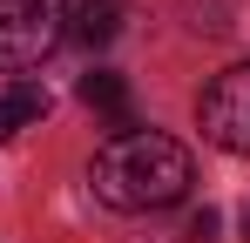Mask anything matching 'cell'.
Masks as SVG:
<instances>
[{"instance_id": "4", "label": "cell", "mask_w": 250, "mask_h": 243, "mask_svg": "<svg viewBox=\"0 0 250 243\" xmlns=\"http://www.w3.org/2000/svg\"><path fill=\"white\" fill-rule=\"evenodd\" d=\"M82 101L108 115V135H135V108H128V81L122 75H108V68L82 75Z\"/></svg>"}, {"instance_id": "6", "label": "cell", "mask_w": 250, "mask_h": 243, "mask_svg": "<svg viewBox=\"0 0 250 243\" xmlns=\"http://www.w3.org/2000/svg\"><path fill=\"white\" fill-rule=\"evenodd\" d=\"M115 27H122V0H82V7L68 14V34L88 40V47H108Z\"/></svg>"}, {"instance_id": "2", "label": "cell", "mask_w": 250, "mask_h": 243, "mask_svg": "<svg viewBox=\"0 0 250 243\" xmlns=\"http://www.w3.org/2000/svg\"><path fill=\"white\" fill-rule=\"evenodd\" d=\"M68 40V0H0V68L27 75Z\"/></svg>"}, {"instance_id": "7", "label": "cell", "mask_w": 250, "mask_h": 243, "mask_svg": "<svg viewBox=\"0 0 250 243\" xmlns=\"http://www.w3.org/2000/svg\"><path fill=\"white\" fill-rule=\"evenodd\" d=\"M189 237H196V243L216 237V209H196V216H189Z\"/></svg>"}, {"instance_id": "3", "label": "cell", "mask_w": 250, "mask_h": 243, "mask_svg": "<svg viewBox=\"0 0 250 243\" xmlns=\"http://www.w3.org/2000/svg\"><path fill=\"white\" fill-rule=\"evenodd\" d=\"M196 115H203V135L223 156H250V61H237V68H223L209 81Z\"/></svg>"}, {"instance_id": "5", "label": "cell", "mask_w": 250, "mask_h": 243, "mask_svg": "<svg viewBox=\"0 0 250 243\" xmlns=\"http://www.w3.org/2000/svg\"><path fill=\"white\" fill-rule=\"evenodd\" d=\"M41 115H47V88H41V81H14V88H0V142L21 135V128H34Z\"/></svg>"}, {"instance_id": "1", "label": "cell", "mask_w": 250, "mask_h": 243, "mask_svg": "<svg viewBox=\"0 0 250 243\" xmlns=\"http://www.w3.org/2000/svg\"><path fill=\"white\" fill-rule=\"evenodd\" d=\"M88 182H95V196L108 202V209L142 216V209H169V202L189 196L196 162H189V149L176 135L135 128V135H108L102 142V156L88 162Z\"/></svg>"}]
</instances>
